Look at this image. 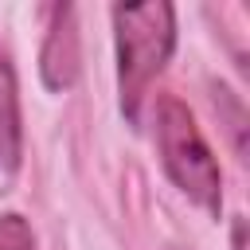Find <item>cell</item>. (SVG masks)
Returning a JSON list of instances; mask_svg holds the SVG:
<instances>
[{"instance_id":"1","label":"cell","mask_w":250,"mask_h":250,"mask_svg":"<svg viewBox=\"0 0 250 250\" xmlns=\"http://www.w3.org/2000/svg\"><path fill=\"white\" fill-rule=\"evenodd\" d=\"M117 27V86H121V109L133 121L137 105L148 90V82L164 70L172 47H176V8L164 0L148 4H117L113 8Z\"/></svg>"},{"instance_id":"2","label":"cell","mask_w":250,"mask_h":250,"mask_svg":"<svg viewBox=\"0 0 250 250\" xmlns=\"http://www.w3.org/2000/svg\"><path fill=\"white\" fill-rule=\"evenodd\" d=\"M156 141H160V160L164 172L180 191H188L203 211L219 215L223 207V172L191 117V109L180 98H164L156 105Z\"/></svg>"},{"instance_id":"3","label":"cell","mask_w":250,"mask_h":250,"mask_svg":"<svg viewBox=\"0 0 250 250\" xmlns=\"http://www.w3.org/2000/svg\"><path fill=\"white\" fill-rule=\"evenodd\" d=\"M39 70L47 90H70L78 78V31H74V8H55V23L47 31Z\"/></svg>"},{"instance_id":"4","label":"cell","mask_w":250,"mask_h":250,"mask_svg":"<svg viewBox=\"0 0 250 250\" xmlns=\"http://www.w3.org/2000/svg\"><path fill=\"white\" fill-rule=\"evenodd\" d=\"M0 156L8 168L20 160V94H16V70L0 43Z\"/></svg>"},{"instance_id":"5","label":"cell","mask_w":250,"mask_h":250,"mask_svg":"<svg viewBox=\"0 0 250 250\" xmlns=\"http://www.w3.org/2000/svg\"><path fill=\"white\" fill-rule=\"evenodd\" d=\"M0 250H35V234L23 215H0Z\"/></svg>"}]
</instances>
